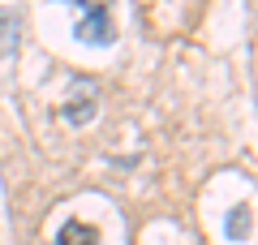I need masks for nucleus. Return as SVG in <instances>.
Here are the masks:
<instances>
[{"label":"nucleus","instance_id":"nucleus-1","mask_svg":"<svg viewBox=\"0 0 258 245\" xmlns=\"http://www.w3.org/2000/svg\"><path fill=\"white\" fill-rule=\"evenodd\" d=\"M74 39H82V43H91V47H108L112 39H116V22H112L108 0H91L86 9H78Z\"/></svg>","mask_w":258,"mask_h":245},{"label":"nucleus","instance_id":"nucleus-2","mask_svg":"<svg viewBox=\"0 0 258 245\" xmlns=\"http://www.w3.org/2000/svg\"><path fill=\"white\" fill-rule=\"evenodd\" d=\"M74 91L78 95L64 99V120H69V125H86V120L95 116V108H99V91H95V82H86V78L74 82Z\"/></svg>","mask_w":258,"mask_h":245},{"label":"nucleus","instance_id":"nucleus-3","mask_svg":"<svg viewBox=\"0 0 258 245\" xmlns=\"http://www.w3.org/2000/svg\"><path fill=\"white\" fill-rule=\"evenodd\" d=\"M95 241H99V232L91 224H82V219H69L60 228V236H56V245H95Z\"/></svg>","mask_w":258,"mask_h":245},{"label":"nucleus","instance_id":"nucleus-4","mask_svg":"<svg viewBox=\"0 0 258 245\" xmlns=\"http://www.w3.org/2000/svg\"><path fill=\"white\" fill-rule=\"evenodd\" d=\"M18 39H22V30H18V13L0 9V60L18 52Z\"/></svg>","mask_w":258,"mask_h":245},{"label":"nucleus","instance_id":"nucleus-5","mask_svg":"<svg viewBox=\"0 0 258 245\" xmlns=\"http://www.w3.org/2000/svg\"><path fill=\"white\" fill-rule=\"evenodd\" d=\"M249 211H254V207L245 202V207H237V211L228 215V236H232V241H241V236H249Z\"/></svg>","mask_w":258,"mask_h":245},{"label":"nucleus","instance_id":"nucleus-6","mask_svg":"<svg viewBox=\"0 0 258 245\" xmlns=\"http://www.w3.org/2000/svg\"><path fill=\"white\" fill-rule=\"evenodd\" d=\"M69 5H74V9H86V5H91V0H69Z\"/></svg>","mask_w":258,"mask_h":245}]
</instances>
